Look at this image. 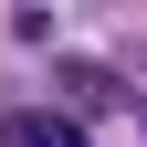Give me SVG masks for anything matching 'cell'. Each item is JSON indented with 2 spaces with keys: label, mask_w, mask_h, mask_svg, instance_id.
<instances>
[{
  "label": "cell",
  "mask_w": 147,
  "mask_h": 147,
  "mask_svg": "<svg viewBox=\"0 0 147 147\" xmlns=\"http://www.w3.org/2000/svg\"><path fill=\"white\" fill-rule=\"evenodd\" d=\"M0 137L11 147H84V126L74 116H0Z\"/></svg>",
  "instance_id": "6da1fadb"
}]
</instances>
